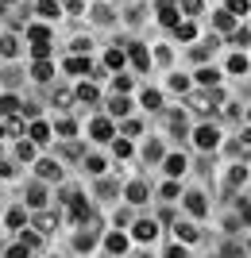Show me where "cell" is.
<instances>
[{"label":"cell","instance_id":"4fadbf2b","mask_svg":"<svg viewBox=\"0 0 251 258\" xmlns=\"http://www.w3.org/2000/svg\"><path fill=\"white\" fill-rule=\"evenodd\" d=\"M135 239H143V243H151V239H155V224H151V220L135 224Z\"/></svg>","mask_w":251,"mask_h":258},{"label":"cell","instance_id":"7402d4cb","mask_svg":"<svg viewBox=\"0 0 251 258\" xmlns=\"http://www.w3.org/2000/svg\"><path fill=\"white\" fill-rule=\"evenodd\" d=\"M228 70H232V74H243V70H247V58H243V54H232Z\"/></svg>","mask_w":251,"mask_h":258},{"label":"cell","instance_id":"4316f807","mask_svg":"<svg viewBox=\"0 0 251 258\" xmlns=\"http://www.w3.org/2000/svg\"><path fill=\"white\" fill-rule=\"evenodd\" d=\"M112 147H116V158H128V154H131V143L128 139H112Z\"/></svg>","mask_w":251,"mask_h":258},{"label":"cell","instance_id":"ffe728a7","mask_svg":"<svg viewBox=\"0 0 251 258\" xmlns=\"http://www.w3.org/2000/svg\"><path fill=\"white\" fill-rule=\"evenodd\" d=\"M143 158H147V162H159V158H163V147H159V143H147V147H143Z\"/></svg>","mask_w":251,"mask_h":258},{"label":"cell","instance_id":"816d5d0a","mask_svg":"<svg viewBox=\"0 0 251 258\" xmlns=\"http://www.w3.org/2000/svg\"><path fill=\"white\" fill-rule=\"evenodd\" d=\"M247 119H251V112H247Z\"/></svg>","mask_w":251,"mask_h":258},{"label":"cell","instance_id":"ac0fdd59","mask_svg":"<svg viewBox=\"0 0 251 258\" xmlns=\"http://www.w3.org/2000/svg\"><path fill=\"white\" fill-rule=\"evenodd\" d=\"M174 231H178V239H186V243H193V239H197V227L193 224H178Z\"/></svg>","mask_w":251,"mask_h":258},{"label":"cell","instance_id":"603a6c76","mask_svg":"<svg viewBox=\"0 0 251 258\" xmlns=\"http://www.w3.org/2000/svg\"><path fill=\"white\" fill-rule=\"evenodd\" d=\"M197 81H201V85H217L220 74H217V70H201V74H197Z\"/></svg>","mask_w":251,"mask_h":258},{"label":"cell","instance_id":"ee69618b","mask_svg":"<svg viewBox=\"0 0 251 258\" xmlns=\"http://www.w3.org/2000/svg\"><path fill=\"white\" fill-rule=\"evenodd\" d=\"M97 193H101V197H112V193H116V185H112V181H101Z\"/></svg>","mask_w":251,"mask_h":258},{"label":"cell","instance_id":"d6986e66","mask_svg":"<svg viewBox=\"0 0 251 258\" xmlns=\"http://www.w3.org/2000/svg\"><path fill=\"white\" fill-rule=\"evenodd\" d=\"M27 39H31V43H43V39H51V31H46L43 23H35L31 31H27Z\"/></svg>","mask_w":251,"mask_h":258},{"label":"cell","instance_id":"f35d334b","mask_svg":"<svg viewBox=\"0 0 251 258\" xmlns=\"http://www.w3.org/2000/svg\"><path fill=\"white\" fill-rule=\"evenodd\" d=\"M232 43H236V46H243V43H251V31H243V27H240V31L232 35Z\"/></svg>","mask_w":251,"mask_h":258},{"label":"cell","instance_id":"7bdbcfd3","mask_svg":"<svg viewBox=\"0 0 251 258\" xmlns=\"http://www.w3.org/2000/svg\"><path fill=\"white\" fill-rule=\"evenodd\" d=\"M93 20H101V23H109V20H112V12H109V8H97V12H93Z\"/></svg>","mask_w":251,"mask_h":258},{"label":"cell","instance_id":"484cf974","mask_svg":"<svg viewBox=\"0 0 251 258\" xmlns=\"http://www.w3.org/2000/svg\"><path fill=\"white\" fill-rule=\"evenodd\" d=\"M159 104H163V97H159L155 89H147V93H143V108H159Z\"/></svg>","mask_w":251,"mask_h":258},{"label":"cell","instance_id":"836d02e7","mask_svg":"<svg viewBox=\"0 0 251 258\" xmlns=\"http://www.w3.org/2000/svg\"><path fill=\"white\" fill-rule=\"evenodd\" d=\"M228 12L232 16H243V12H247V0H228Z\"/></svg>","mask_w":251,"mask_h":258},{"label":"cell","instance_id":"3957f363","mask_svg":"<svg viewBox=\"0 0 251 258\" xmlns=\"http://www.w3.org/2000/svg\"><path fill=\"white\" fill-rule=\"evenodd\" d=\"M159 20L166 23V27H174L178 23V12H174V0H159Z\"/></svg>","mask_w":251,"mask_h":258},{"label":"cell","instance_id":"9c48e42d","mask_svg":"<svg viewBox=\"0 0 251 258\" xmlns=\"http://www.w3.org/2000/svg\"><path fill=\"white\" fill-rule=\"evenodd\" d=\"M27 205H31V208L46 205V189H43V185H31V189H27Z\"/></svg>","mask_w":251,"mask_h":258},{"label":"cell","instance_id":"cb8c5ba5","mask_svg":"<svg viewBox=\"0 0 251 258\" xmlns=\"http://www.w3.org/2000/svg\"><path fill=\"white\" fill-rule=\"evenodd\" d=\"M174 31H178V39H193L197 27H193V23H174Z\"/></svg>","mask_w":251,"mask_h":258},{"label":"cell","instance_id":"7a4b0ae2","mask_svg":"<svg viewBox=\"0 0 251 258\" xmlns=\"http://www.w3.org/2000/svg\"><path fill=\"white\" fill-rule=\"evenodd\" d=\"M147 193H151V185H147V181H131L128 185V201H131V205H143Z\"/></svg>","mask_w":251,"mask_h":258},{"label":"cell","instance_id":"7dc6e473","mask_svg":"<svg viewBox=\"0 0 251 258\" xmlns=\"http://www.w3.org/2000/svg\"><path fill=\"white\" fill-rule=\"evenodd\" d=\"M8 173H12V166H8V162H0V177H8Z\"/></svg>","mask_w":251,"mask_h":258},{"label":"cell","instance_id":"681fc988","mask_svg":"<svg viewBox=\"0 0 251 258\" xmlns=\"http://www.w3.org/2000/svg\"><path fill=\"white\" fill-rule=\"evenodd\" d=\"M0 135H4V127H0Z\"/></svg>","mask_w":251,"mask_h":258},{"label":"cell","instance_id":"52a82bcc","mask_svg":"<svg viewBox=\"0 0 251 258\" xmlns=\"http://www.w3.org/2000/svg\"><path fill=\"white\" fill-rule=\"evenodd\" d=\"M186 208H189L193 216H205V212H209V205H205V197H201V193H189V197H186Z\"/></svg>","mask_w":251,"mask_h":258},{"label":"cell","instance_id":"8992f818","mask_svg":"<svg viewBox=\"0 0 251 258\" xmlns=\"http://www.w3.org/2000/svg\"><path fill=\"white\" fill-rule=\"evenodd\" d=\"M39 177H43V181H58V177H62V166H58V162H39Z\"/></svg>","mask_w":251,"mask_h":258},{"label":"cell","instance_id":"f6af8a7d","mask_svg":"<svg viewBox=\"0 0 251 258\" xmlns=\"http://www.w3.org/2000/svg\"><path fill=\"white\" fill-rule=\"evenodd\" d=\"M182 8L186 12H201V0H182Z\"/></svg>","mask_w":251,"mask_h":258},{"label":"cell","instance_id":"8d00e7d4","mask_svg":"<svg viewBox=\"0 0 251 258\" xmlns=\"http://www.w3.org/2000/svg\"><path fill=\"white\" fill-rule=\"evenodd\" d=\"M23 247L35 250V247H39V235H35V231H23Z\"/></svg>","mask_w":251,"mask_h":258},{"label":"cell","instance_id":"e0dca14e","mask_svg":"<svg viewBox=\"0 0 251 258\" xmlns=\"http://www.w3.org/2000/svg\"><path fill=\"white\" fill-rule=\"evenodd\" d=\"M105 247H109L112 254H120V250H128V239H124V235H109V243H105Z\"/></svg>","mask_w":251,"mask_h":258},{"label":"cell","instance_id":"ab89813d","mask_svg":"<svg viewBox=\"0 0 251 258\" xmlns=\"http://www.w3.org/2000/svg\"><path fill=\"white\" fill-rule=\"evenodd\" d=\"M128 89H131V77H120V74H116V93H128Z\"/></svg>","mask_w":251,"mask_h":258},{"label":"cell","instance_id":"f907efd6","mask_svg":"<svg viewBox=\"0 0 251 258\" xmlns=\"http://www.w3.org/2000/svg\"><path fill=\"white\" fill-rule=\"evenodd\" d=\"M4 4H12V0H4Z\"/></svg>","mask_w":251,"mask_h":258},{"label":"cell","instance_id":"6da1fadb","mask_svg":"<svg viewBox=\"0 0 251 258\" xmlns=\"http://www.w3.org/2000/svg\"><path fill=\"white\" fill-rule=\"evenodd\" d=\"M193 143L201 147V151H213V147L220 143V135H217V127H197L193 131Z\"/></svg>","mask_w":251,"mask_h":258},{"label":"cell","instance_id":"bcb514c9","mask_svg":"<svg viewBox=\"0 0 251 258\" xmlns=\"http://www.w3.org/2000/svg\"><path fill=\"white\" fill-rule=\"evenodd\" d=\"M240 216H243V224H251V205H243V212H240Z\"/></svg>","mask_w":251,"mask_h":258},{"label":"cell","instance_id":"74e56055","mask_svg":"<svg viewBox=\"0 0 251 258\" xmlns=\"http://www.w3.org/2000/svg\"><path fill=\"white\" fill-rule=\"evenodd\" d=\"M20 158H23V162L35 158V147H31V143H20Z\"/></svg>","mask_w":251,"mask_h":258},{"label":"cell","instance_id":"4dcf8cb0","mask_svg":"<svg viewBox=\"0 0 251 258\" xmlns=\"http://www.w3.org/2000/svg\"><path fill=\"white\" fill-rule=\"evenodd\" d=\"M8 227H23V208H12L8 212Z\"/></svg>","mask_w":251,"mask_h":258},{"label":"cell","instance_id":"5bb4252c","mask_svg":"<svg viewBox=\"0 0 251 258\" xmlns=\"http://www.w3.org/2000/svg\"><path fill=\"white\" fill-rule=\"evenodd\" d=\"M217 27H220V31H232V27H236V16H232L228 8H224V12H217Z\"/></svg>","mask_w":251,"mask_h":258},{"label":"cell","instance_id":"9a60e30c","mask_svg":"<svg viewBox=\"0 0 251 258\" xmlns=\"http://www.w3.org/2000/svg\"><path fill=\"white\" fill-rule=\"evenodd\" d=\"M31 139H35V143H46V139H51V127L35 119V123H31Z\"/></svg>","mask_w":251,"mask_h":258},{"label":"cell","instance_id":"2e32d148","mask_svg":"<svg viewBox=\"0 0 251 258\" xmlns=\"http://www.w3.org/2000/svg\"><path fill=\"white\" fill-rule=\"evenodd\" d=\"M12 112H20V100L16 97H0V116H12Z\"/></svg>","mask_w":251,"mask_h":258},{"label":"cell","instance_id":"60d3db41","mask_svg":"<svg viewBox=\"0 0 251 258\" xmlns=\"http://www.w3.org/2000/svg\"><path fill=\"white\" fill-rule=\"evenodd\" d=\"M58 135H74V123H70V119H58Z\"/></svg>","mask_w":251,"mask_h":258},{"label":"cell","instance_id":"d590c367","mask_svg":"<svg viewBox=\"0 0 251 258\" xmlns=\"http://www.w3.org/2000/svg\"><path fill=\"white\" fill-rule=\"evenodd\" d=\"M55 224H58V216H51V212H43V216H39V227H43V231H51Z\"/></svg>","mask_w":251,"mask_h":258},{"label":"cell","instance_id":"83f0119b","mask_svg":"<svg viewBox=\"0 0 251 258\" xmlns=\"http://www.w3.org/2000/svg\"><path fill=\"white\" fill-rule=\"evenodd\" d=\"M0 54H4V58H16V39H0Z\"/></svg>","mask_w":251,"mask_h":258},{"label":"cell","instance_id":"b9f144b4","mask_svg":"<svg viewBox=\"0 0 251 258\" xmlns=\"http://www.w3.org/2000/svg\"><path fill=\"white\" fill-rule=\"evenodd\" d=\"M209 54H213V46H197V50H193V58H197V62H205Z\"/></svg>","mask_w":251,"mask_h":258},{"label":"cell","instance_id":"d6a6232c","mask_svg":"<svg viewBox=\"0 0 251 258\" xmlns=\"http://www.w3.org/2000/svg\"><path fill=\"white\" fill-rule=\"evenodd\" d=\"M39 12H43V16H58V4L55 0H39Z\"/></svg>","mask_w":251,"mask_h":258},{"label":"cell","instance_id":"ba28073f","mask_svg":"<svg viewBox=\"0 0 251 258\" xmlns=\"http://www.w3.org/2000/svg\"><path fill=\"white\" fill-rule=\"evenodd\" d=\"M166 173H170V177H182V173H186V158H182V154H170V158H166Z\"/></svg>","mask_w":251,"mask_h":258},{"label":"cell","instance_id":"1f68e13d","mask_svg":"<svg viewBox=\"0 0 251 258\" xmlns=\"http://www.w3.org/2000/svg\"><path fill=\"white\" fill-rule=\"evenodd\" d=\"M170 89H174V93H186V89H189V81H186L182 74H178V77H170Z\"/></svg>","mask_w":251,"mask_h":258},{"label":"cell","instance_id":"f1b7e54d","mask_svg":"<svg viewBox=\"0 0 251 258\" xmlns=\"http://www.w3.org/2000/svg\"><path fill=\"white\" fill-rule=\"evenodd\" d=\"M31 50H35V58H51V39H43V43H35Z\"/></svg>","mask_w":251,"mask_h":258},{"label":"cell","instance_id":"5b68a950","mask_svg":"<svg viewBox=\"0 0 251 258\" xmlns=\"http://www.w3.org/2000/svg\"><path fill=\"white\" fill-rule=\"evenodd\" d=\"M66 201H70V216H74V220H81V216L89 212V205H85V201H81V197L74 193V189H70V193H66Z\"/></svg>","mask_w":251,"mask_h":258},{"label":"cell","instance_id":"e575fe53","mask_svg":"<svg viewBox=\"0 0 251 258\" xmlns=\"http://www.w3.org/2000/svg\"><path fill=\"white\" fill-rule=\"evenodd\" d=\"M85 166H89V173H105V158H97V154H93Z\"/></svg>","mask_w":251,"mask_h":258},{"label":"cell","instance_id":"8fae6325","mask_svg":"<svg viewBox=\"0 0 251 258\" xmlns=\"http://www.w3.org/2000/svg\"><path fill=\"white\" fill-rule=\"evenodd\" d=\"M51 74H55V66L46 62V58H39V62H35V70H31V77H35V81H46Z\"/></svg>","mask_w":251,"mask_h":258},{"label":"cell","instance_id":"30bf717a","mask_svg":"<svg viewBox=\"0 0 251 258\" xmlns=\"http://www.w3.org/2000/svg\"><path fill=\"white\" fill-rule=\"evenodd\" d=\"M89 131H93V139H112V123H109V119H93V127H89Z\"/></svg>","mask_w":251,"mask_h":258},{"label":"cell","instance_id":"44dd1931","mask_svg":"<svg viewBox=\"0 0 251 258\" xmlns=\"http://www.w3.org/2000/svg\"><path fill=\"white\" fill-rule=\"evenodd\" d=\"M112 112H116V116H128V112H131L128 97H112Z\"/></svg>","mask_w":251,"mask_h":258},{"label":"cell","instance_id":"c3c4849f","mask_svg":"<svg viewBox=\"0 0 251 258\" xmlns=\"http://www.w3.org/2000/svg\"><path fill=\"white\" fill-rule=\"evenodd\" d=\"M243 139H247V143H251V131H247V135H243Z\"/></svg>","mask_w":251,"mask_h":258},{"label":"cell","instance_id":"f546056e","mask_svg":"<svg viewBox=\"0 0 251 258\" xmlns=\"http://www.w3.org/2000/svg\"><path fill=\"white\" fill-rule=\"evenodd\" d=\"M105 62H109V70H120V66H124V54H120V50H109V58H105Z\"/></svg>","mask_w":251,"mask_h":258},{"label":"cell","instance_id":"7c38bea8","mask_svg":"<svg viewBox=\"0 0 251 258\" xmlns=\"http://www.w3.org/2000/svg\"><path fill=\"white\" fill-rule=\"evenodd\" d=\"M66 70H70V74H89V58H81V54H74V58L66 62Z\"/></svg>","mask_w":251,"mask_h":258},{"label":"cell","instance_id":"d4e9b609","mask_svg":"<svg viewBox=\"0 0 251 258\" xmlns=\"http://www.w3.org/2000/svg\"><path fill=\"white\" fill-rule=\"evenodd\" d=\"M77 97L85 100V104H93V100H97V85H81V89H77Z\"/></svg>","mask_w":251,"mask_h":258},{"label":"cell","instance_id":"277c9868","mask_svg":"<svg viewBox=\"0 0 251 258\" xmlns=\"http://www.w3.org/2000/svg\"><path fill=\"white\" fill-rule=\"evenodd\" d=\"M128 54H131V62H135V70H147V66H151V54L143 50V46L128 43Z\"/></svg>","mask_w":251,"mask_h":258}]
</instances>
